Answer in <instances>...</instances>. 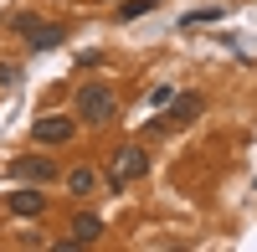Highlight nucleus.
Instances as JSON below:
<instances>
[{
  "label": "nucleus",
  "mask_w": 257,
  "mask_h": 252,
  "mask_svg": "<svg viewBox=\"0 0 257 252\" xmlns=\"http://www.w3.org/2000/svg\"><path fill=\"white\" fill-rule=\"evenodd\" d=\"M72 134H77L72 118H36V123H31V139H36V144H67Z\"/></svg>",
  "instance_id": "6"
},
{
  "label": "nucleus",
  "mask_w": 257,
  "mask_h": 252,
  "mask_svg": "<svg viewBox=\"0 0 257 252\" xmlns=\"http://www.w3.org/2000/svg\"><path fill=\"white\" fill-rule=\"evenodd\" d=\"M16 31L26 36V47H31V52H52V47H62V41H67V26H57V21H41V16H31V11H21V16H16Z\"/></svg>",
  "instance_id": "2"
},
{
  "label": "nucleus",
  "mask_w": 257,
  "mask_h": 252,
  "mask_svg": "<svg viewBox=\"0 0 257 252\" xmlns=\"http://www.w3.org/2000/svg\"><path fill=\"white\" fill-rule=\"evenodd\" d=\"M160 6V0H123V6H118V21H139L144 11H155Z\"/></svg>",
  "instance_id": "11"
},
{
  "label": "nucleus",
  "mask_w": 257,
  "mask_h": 252,
  "mask_svg": "<svg viewBox=\"0 0 257 252\" xmlns=\"http://www.w3.org/2000/svg\"><path fill=\"white\" fill-rule=\"evenodd\" d=\"M62 180H67V191H72V196H93V185H98V175L88 170V165H77V170H67Z\"/></svg>",
  "instance_id": "9"
},
{
  "label": "nucleus",
  "mask_w": 257,
  "mask_h": 252,
  "mask_svg": "<svg viewBox=\"0 0 257 252\" xmlns=\"http://www.w3.org/2000/svg\"><path fill=\"white\" fill-rule=\"evenodd\" d=\"M118 113V93L108 82H82L77 88V118L82 123H108Z\"/></svg>",
  "instance_id": "1"
},
{
  "label": "nucleus",
  "mask_w": 257,
  "mask_h": 252,
  "mask_svg": "<svg viewBox=\"0 0 257 252\" xmlns=\"http://www.w3.org/2000/svg\"><path fill=\"white\" fill-rule=\"evenodd\" d=\"M149 170V155L139 150V144H123V150L113 155V170H108V191H123L128 180H139Z\"/></svg>",
  "instance_id": "3"
},
{
  "label": "nucleus",
  "mask_w": 257,
  "mask_h": 252,
  "mask_svg": "<svg viewBox=\"0 0 257 252\" xmlns=\"http://www.w3.org/2000/svg\"><path fill=\"white\" fill-rule=\"evenodd\" d=\"M201 93H180V98H170V118L165 123H190V118H201Z\"/></svg>",
  "instance_id": "8"
},
{
  "label": "nucleus",
  "mask_w": 257,
  "mask_h": 252,
  "mask_svg": "<svg viewBox=\"0 0 257 252\" xmlns=\"http://www.w3.org/2000/svg\"><path fill=\"white\" fill-rule=\"evenodd\" d=\"M6 211L11 216H41V211H47V196H41L36 185H21V191L6 196Z\"/></svg>",
  "instance_id": "5"
},
{
  "label": "nucleus",
  "mask_w": 257,
  "mask_h": 252,
  "mask_svg": "<svg viewBox=\"0 0 257 252\" xmlns=\"http://www.w3.org/2000/svg\"><path fill=\"white\" fill-rule=\"evenodd\" d=\"M170 98H175V88H165V82H160V88L149 93V108H170Z\"/></svg>",
  "instance_id": "12"
},
{
  "label": "nucleus",
  "mask_w": 257,
  "mask_h": 252,
  "mask_svg": "<svg viewBox=\"0 0 257 252\" xmlns=\"http://www.w3.org/2000/svg\"><path fill=\"white\" fill-rule=\"evenodd\" d=\"M98 237H103V221H98V216H72V237H67V252H72V247H93Z\"/></svg>",
  "instance_id": "7"
},
{
  "label": "nucleus",
  "mask_w": 257,
  "mask_h": 252,
  "mask_svg": "<svg viewBox=\"0 0 257 252\" xmlns=\"http://www.w3.org/2000/svg\"><path fill=\"white\" fill-rule=\"evenodd\" d=\"M11 175L26 180V185H47V180H57V165H52V155H16Z\"/></svg>",
  "instance_id": "4"
},
{
  "label": "nucleus",
  "mask_w": 257,
  "mask_h": 252,
  "mask_svg": "<svg viewBox=\"0 0 257 252\" xmlns=\"http://www.w3.org/2000/svg\"><path fill=\"white\" fill-rule=\"evenodd\" d=\"M221 16H226L221 6H201V11H190L180 26H185V31H201V26H211V21H221Z\"/></svg>",
  "instance_id": "10"
}]
</instances>
